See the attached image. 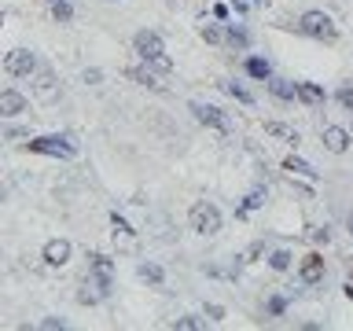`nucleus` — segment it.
Here are the masks:
<instances>
[{
    "label": "nucleus",
    "mask_w": 353,
    "mask_h": 331,
    "mask_svg": "<svg viewBox=\"0 0 353 331\" xmlns=\"http://www.w3.org/2000/svg\"><path fill=\"white\" fill-rule=\"evenodd\" d=\"M30 151H37V154H52V159H74V154H77V140L70 137V132L33 137V140H30Z\"/></svg>",
    "instance_id": "nucleus-1"
},
{
    "label": "nucleus",
    "mask_w": 353,
    "mask_h": 331,
    "mask_svg": "<svg viewBox=\"0 0 353 331\" xmlns=\"http://www.w3.org/2000/svg\"><path fill=\"white\" fill-rule=\"evenodd\" d=\"M298 30L305 33V37L313 41H335V19L327 15V11H305L302 19H298Z\"/></svg>",
    "instance_id": "nucleus-2"
},
{
    "label": "nucleus",
    "mask_w": 353,
    "mask_h": 331,
    "mask_svg": "<svg viewBox=\"0 0 353 331\" xmlns=\"http://www.w3.org/2000/svg\"><path fill=\"white\" fill-rule=\"evenodd\" d=\"M88 283L103 298L110 294V287H114V261L107 254H88Z\"/></svg>",
    "instance_id": "nucleus-3"
},
{
    "label": "nucleus",
    "mask_w": 353,
    "mask_h": 331,
    "mask_svg": "<svg viewBox=\"0 0 353 331\" xmlns=\"http://www.w3.org/2000/svg\"><path fill=\"white\" fill-rule=\"evenodd\" d=\"M188 225H192V232H199V236H217L221 232V210L214 203H195L192 214H188Z\"/></svg>",
    "instance_id": "nucleus-4"
},
{
    "label": "nucleus",
    "mask_w": 353,
    "mask_h": 331,
    "mask_svg": "<svg viewBox=\"0 0 353 331\" xmlns=\"http://www.w3.org/2000/svg\"><path fill=\"white\" fill-rule=\"evenodd\" d=\"M4 70H8L11 77H30V74H37V55H33L30 48H11L8 59H4Z\"/></svg>",
    "instance_id": "nucleus-5"
},
{
    "label": "nucleus",
    "mask_w": 353,
    "mask_h": 331,
    "mask_svg": "<svg viewBox=\"0 0 353 331\" xmlns=\"http://www.w3.org/2000/svg\"><path fill=\"white\" fill-rule=\"evenodd\" d=\"M132 52H137L143 63H151V59H159V55L165 52V44H162V37L154 30H140L137 37H132Z\"/></svg>",
    "instance_id": "nucleus-6"
},
{
    "label": "nucleus",
    "mask_w": 353,
    "mask_h": 331,
    "mask_svg": "<svg viewBox=\"0 0 353 331\" xmlns=\"http://www.w3.org/2000/svg\"><path fill=\"white\" fill-rule=\"evenodd\" d=\"M192 114L199 126H206V129H217V132H228V114L221 107L214 103H192Z\"/></svg>",
    "instance_id": "nucleus-7"
},
{
    "label": "nucleus",
    "mask_w": 353,
    "mask_h": 331,
    "mask_svg": "<svg viewBox=\"0 0 353 331\" xmlns=\"http://www.w3.org/2000/svg\"><path fill=\"white\" fill-rule=\"evenodd\" d=\"M70 254H74L70 239H48V243H44V250H41V258H44V265H52V269H59V265H66V261H70Z\"/></svg>",
    "instance_id": "nucleus-8"
},
{
    "label": "nucleus",
    "mask_w": 353,
    "mask_h": 331,
    "mask_svg": "<svg viewBox=\"0 0 353 331\" xmlns=\"http://www.w3.org/2000/svg\"><path fill=\"white\" fill-rule=\"evenodd\" d=\"M324 276H327V265L320 254H309V258L302 261V269H298V280H302L305 287H316V283H324Z\"/></svg>",
    "instance_id": "nucleus-9"
},
{
    "label": "nucleus",
    "mask_w": 353,
    "mask_h": 331,
    "mask_svg": "<svg viewBox=\"0 0 353 331\" xmlns=\"http://www.w3.org/2000/svg\"><path fill=\"white\" fill-rule=\"evenodd\" d=\"M22 110H26V96L15 92V88H4V92H0V114H4V118H19Z\"/></svg>",
    "instance_id": "nucleus-10"
},
{
    "label": "nucleus",
    "mask_w": 353,
    "mask_h": 331,
    "mask_svg": "<svg viewBox=\"0 0 353 331\" xmlns=\"http://www.w3.org/2000/svg\"><path fill=\"white\" fill-rule=\"evenodd\" d=\"M324 148L331 154H346L350 151V132L342 129V126H327L324 129Z\"/></svg>",
    "instance_id": "nucleus-11"
},
{
    "label": "nucleus",
    "mask_w": 353,
    "mask_h": 331,
    "mask_svg": "<svg viewBox=\"0 0 353 331\" xmlns=\"http://www.w3.org/2000/svg\"><path fill=\"white\" fill-rule=\"evenodd\" d=\"M225 44H228V48H236V52H247V48H250V33H247V26H243V22H228Z\"/></svg>",
    "instance_id": "nucleus-12"
},
{
    "label": "nucleus",
    "mask_w": 353,
    "mask_h": 331,
    "mask_svg": "<svg viewBox=\"0 0 353 331\" xmlns=\"http://www.w3.org/2000/svg\"><path fill=\"white\" fill-rule=\"evenodd\" d=\"M269 92L280 99V103H294V99H298V85L287 81V77H269Z\"/></svg>",
    "instance_id": "nucleus-13"
},
{
    "label": "nucleus",
    "mask_w": 353,
    "mask_h": 331,
    "mask_svg": "<svg viewBox=\"0 0 353 331\" xmlns=\"http://www.w3.org/2000/svg\"><path fill=\"white\" fill-rule=\"evenodd\" d=\"M137 276H140V283H148V287H162L165 283L162 265H154V261H140L137 265Z\"/></svg>",
    "instance_id": "nucleus-14"
},
{
    "label": "nucleus",
    "mask_w": 353,
    "mask_h": 331,
    "mask_svg": "<svg viewBox=\"0 0 353 331\" xmlns=\"http://www.w3.org/2000/svg\"><path fill=\"white\" fill-rule=\"evenodd\" d=\"M298 99H302V103H309V107H324L327 92H324L320 85H313V81H298Z\"/></svg>",
    "instance_id": "nucleus-15"
},
{
    "label": "nucleus",
    "mask_w": 353,
    "mask_h": 331,
    "mask_svg": "<svg viewBox=\"0 0 353 331\" xmlns=\"http://www.w3.org/2000/svg\"><path fill=\"white\" fill-rule=\"evenodd\" d=\"M125 74H129V77H132V81H137V85H143V88H154V92H159V88H162L159 74H154L151 66H129Z\"/></svg>",
    "instance_id": "nucleus-16"
},
{
    "label": "nucleus",
    "mask_w": 353,
    "mask_h": 331,
    "mask_svg": "<svg viewBox=\"0 0 353 331\" xmlns=\"http://www.w3.org/2000/svg\"><path fill=\"white\" fill-rule=\"evenodd\" d=\"M265 199H269V188H254V192L247 195V199H243V203L236 206V217H247L250 214V210H258V206H265Z\"/></svg>",
    "instance_id": "nucleus-17"
},
{
    "label": "nucleus",
    "mask_w": 353,
    "mask_h": 331,
    "mask_svg": "<svg viewBox=\"0 0 353 331\" xmlns=\"http://www.w3.org/2000/svg\"><path fill=\"white\" fill-rule=\"evenodd\" d=\"M243 66H247V74L254 77V81H269L272 77V66H269V59H261V55H250Z\"/></svg>",
    "instance_id": "nucleus-18"
},
{
    "label": "nucleus",
    "mask_w": 353,
    "mask_h": 331,
    "mask_svg": "<svg viewBox=\"0 0 353 331\" xmlns=\"http://www.w3.org/2000/svg\"><path fill=\"white\" fill-rule=\"evenodd\" d=\"M283 170L294 173V177H305V181H316V177H320V170H313V166H309L305 159H294V154L283 162Z\"/></svg>",
    "instance_id": "nucleus-19"
},
{
    "label": "nucleus",
    "mask_w": 353,
    "mask_h": 331,
    "mask_svg": "<svg viewBox=\"0 0 353 331\" xmlns=\"http://www.w3.org/2000/svg\"><path fill=\"white\" fill-rule=\"evenodd\" d=\"M265 132H269V137H280V140H287V143H298V140H302V137H298V129L283 126V121H265Z\"/></svg>",
    "instance_id": "nucleus-20"
},
{
    "label": "nucleus",
    "mask_w": 353,
    "mask_h": 331,
    "mask_svg": "<svg viewBox=\"0 0 353 331\" xmlns=\"http://www.w3.org/2000/svg\"><path fill=\"white\" fill-rule=\"evenodd\" d=\"M33 88H37V96H41V99H55V81H52V74H48V70H41V74H37Z\"/></svg>",
    "instance_id": "nucleus-21"
},
{
    "label": "nucleus",
    "mask_w": 353,
    "mask_h": 331,
    "mask_svg": "<svg viewBox=\"0 0 353 331\" xmlns=\"http://www.w3.org/2000/svg\"><path fill=\"white\" fill-rule=\"evenodd\" d=\"M269 269H276V272H287V269H291V250H272L269 254Z\"/></svg>",
    "instance_id": "nucleus-22"
},
{
    "label": "nucleus",
    "mask_w": 353,
    "mask_h": 331,
    "mask_svg": "<svg viewBox=\"0 0 353 331\" xmlns=\"http://www.w3.org/2000/svg\"><path fill=\"white\" fill-rule=\"evenodd\" d=\"M225 92H228V96H236L239 103H247V107L254 103V92H250V88H243L239 81H225Z\"/></svg>",
    "instance_id": "nucleus-23"
},
{
    "label": "nucleus",
    "mask_w": 353,
    "mask_h": 331,
    "mask_svg": "<svg viewBox=\"0 0 353 331\" xmlns=\"http://www.w3.org/2000/svg\"><path fill=\"white\" fill-rule=\"evenodd\" d=\"M287 305H291V298H283V294H272L269 302H265V313H269V317H283V313H287Z\"/></svg>",
    "instance_id": "nucleus-24"
},
{
    "label": "nucleus",
    "mask_w": 353,
    "mask_h": 331,
    "mask_svg": "<svg viewBox=\"0 0 353 331\" xmlns=\"http://www.w3.org/2000/svg\"><path fill=\"white\" fill-rule=\"evenodd\" d=\"M173 328H181V331H199V328H206V320H199V317L188 313V317H176Z\"/></svg>",
    "instance_id": "nucleus-25"
},
{
    "label": "nucleus",
    "mask_w": 353,
    "mask_h": 331,
    "mask_svg": "<svg viewBox=\"0 0 353 331\" xmlns=\"http://www.w3.org/2000/svg\"><path fill=\"white\" fill-rule=\"evenodd\" d=\"M52 15H55V22H70V19H74V8L66 4V0H55V4H52Z\"/></svg>",
    "instance_id": "nucleus-26"
},
{
    "label": "nucleus",
    "mask_w": 353,
    "mask_h": 331,
    "mask_svg": "<svg viewBox=\"0 0 353 331\" xmlns=\"http://www.w3.org/2000/svg\"><path fill=\"white\" fill-rule=\"evenodd\" d=\"M199 33H203V37H206L210 44H221V41H225V33H221V30L214 26V22H206V19H203V26H199Z\"/></svg>",
    "instance_id": "nucleus-27"
},
{
    "label": "nucleus",
    "mask_w": 353,
    "mask_h": 331,
    "mask_svg": "<svg viewBox=\"0 0 353 331\" xmlns=\"http://www.w3.org/2000/svg\"><path fill=\"white\" fill-rule=\"evenodd\" d=\"M335 99H339L342 110H350V114H353V85H342L339 92H335Z\"/></svg>",
    "instance_id": "nucleus-28"
},
{
    "label": "nucleus",
    "mask_w": 353,
    "mask_h": 331,
    "mask_svg": "<svg viewBox=\"0 0 353 331\" xmlns=\"http://www.w3.org/2000/svg\"><path fill=\"white\" fill-rule=\"evenodd\" d=\"M110 225H114V232H121V236H137V228H132L129 221L118 214V210H114V214H110Z\"/></svg>",
    "instance_id": "nucleus-29"
},
{
    "label": "nucleus",
    "mask_w": 353,
    "mask_h": 331,
    "mask_svg": "<svg viewBox=\"0 0 353 331\" xmlns=\"http://www.w3.org/2000/svg\"><path fill=\"white\" fill-rule=\"evenodd\" d=\"M148 66H151V70H154V74H170V70H173V59H170V55H165V52H162V55H159V59H151Z\"/></svg>",
    "instance_id": "nucleus-30"
},
{
    "label": "nucleus",
    "mask_w": 353,
    "mask_h": 331,
    "mask_svg": "<svg viewBox=\"0 0 353 331\" xmlns=\"http://www.w3.org/2000/svg\"><path fill=\"white\" fill-rule=\"evenodd\" d=\"M41 328H44V331H63V328H66V320H63V317H44V320H41Z\"/></svg>",
    "instance_id": "nucleus-31"
},
{
    "label": "nucleus",
    "mask_w": 353,
    "mask_h": 331,
    "mask_svg": "<svg viewBox=\"0 0 353 331\" xmlns=\"http://www.w3.org/2000/svg\"><path fill=\"white\" fill-rule=\"evenodd\" d=\"M203 317L217 324V320H225V309H221V305H206V309H203Z\"/></svg>",
    "instance_id": "nucleus-32"
},
{
    "label": "nucleus",
    "mask_w": 353,
    "mask_h": 331,
    "mask_svg": "<svg viewBox=\"0 0 353 331\" xmlns=\"http://www.w3.org/2000/svg\"><path fill=\"white\" fill-rule=\"evenodd\" d=\"M81 77H85V81H88V85H99V81H103V74H99V70H96V66H92V70H85Z\"/></svg>",
    "instance_id": "nucleus-33"
},
{
    "label": "nucleus",
    "mask_w": 353,
    "mask_h": 331,
    "mask_svg": "<svg viewBox=\"0 0 353 331\" xmlns=\"http://www.w3.org/2000/svg\"><path fill=\"white\" fill-rule=\"evenodd\" d=\"M214 19H221V22H228V19H232V11H228L225 4H214Z\"/></svg>",
    "instance_id": "nucleus-34"
},
{
    "label": "nucleus",
    "mask_w": 353,
    "mask_h": 331,
    "mask_svg": "<svg viewBox=\"0 0 353 331\" xmlns=\"http://www.w3.org/2000/svg\"><path fill=\"white\" fill-rule=\"evenodd\" d=\"M313 236H316V243H327V239H331V228L324 225V228H316V232H313Z\"/></svg>",
    "instance_id": "nucleus-35"
},
{
    "label": "nucleus",
    "mask_w": 353,
    "mask_h": 331,
    "mask_svg": "<svg viewBox=\"0 0 353 331\" xmlns=\"http://www.w3.org/2000/svg\"><path fill=\"white\" fill-rule=\"evenodd\" d=\"M261 250H265V243H254V247L247 250V261H254V258H258V254H261Z\"/></svg>",
    "instance_id": "nucleus-36"
},
{
    "label": "nucleus",
    "mask_w": 353,
    "mask_h": 331,
    "mask_svg": "<svg viewBox=\"0 0 353 331\" xmlns=\"http://www.w3.org/2000/svg\"><path fill=\"white\" fill-rule=\"evenodd\" d=\"M232 8H236V15H247L250 4H247V0H232Z\"/></svg>",
    "instance_id": "nucleus-37"
},
{
    "label": "nucleus",
    "mask_w": 353,
    "mask_h": 331,
    "mask_svg": "<svg viewBox=\"0 0 353 331\" xmlns=\"http://www.w3.org/2000/svg\"><path fill=\"white\" fill-rule=\"evenodd\" d=\"M342 291H346V298H353V280H346V287H342Z\"/></svg>",
    "instance_id": "nucleus-38"
},
{
    "label": "nucleus",
    "mask_w": 353,
    "mask_h": 331,
    "mask_svg": "<svg viewBox=\"0 0 353 331\" xmlns=\"http://www.w3.org/2000/svg\"><path fill=\"white\" fill-rule=\"evenodd\" d=\"M254 4H269V0H254Z\"/></svg>",
    "instance_id": "nucleus-39"
},
{
    "label": "nucleus",
    "mask_w": 353,
    "mask_h": 331,
    "mask_svg": "<svg viewBox=\"0 0 353 331\" xmlns=\"http://www.w3.org/2000/svg\"><path fill=\"white\" fill-rule=\"evenodd\" d=\"M350 232H353V217H350Z\"/></svg>",
    "instance_id": "nucleus-40"
},
{
    "label": "nucleus",
    "mask_w": 353,
    "mask_h": 331,
    "mask_svg": "<svg viewBox=\"0 0 353 331\" xmlns=\"http://www.w3.org/2000/svg\"><path fill=\"white\" fill-rule=\"evenodd\" d=\"M48 4H55V0H48Z\"/></svg>",
    "instance_id": "nucleus-41"
}]
</instances>
